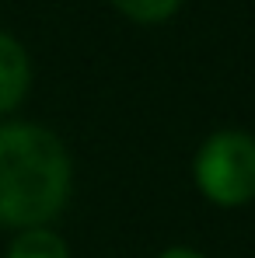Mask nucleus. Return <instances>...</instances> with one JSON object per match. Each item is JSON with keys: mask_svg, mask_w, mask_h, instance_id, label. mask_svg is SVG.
Instances as JSON below:
<instances>
[{"mask_svg": "<svg viewBox=\"0 0 255 258\" xmlns=\"http://www.w3.org/2000/svg\"><path fill=\"white\" fill-rule=\"evenodd\" d=\"M158 258H203V255L192 251V248H168V251H161Z\"/></svg>", "mask_w": 255, "mask_h": 258, "instance_id": "423d86ee", "label": "nucleus"}, {"mask_svg": "<svg viewBox=\"0 0 255 258\" xmlns=\"http://www.w3.org/2000/svg\"><path fill=\"white\" fill-rule=\"evenodd\" d=\"M70 154L45 126L7 122L0 126V223L45 227L67 206Z\"/></svg>", "mask_w": 255, "mask_h": 258, "instance_id": "f257e3e1", "label": "nucleus"}, {"mask_svg": "<svg viewBox=\"0 0 255 258\" xmlns=\"http://www.w3.org/2000/svg\"><path fill=\"white\" fill-rule=\"evenodd\" d=\"M129 21H140V25H158V21H168L171 14L182 7V0H112Z\"/></svg>", "mask_w": 255, "mask_h": 258, "instance_id": "39448f33", "label": "nucleus"}, {"mask_svg": "<svg viewBox=\"0 0 255 258\" xmlns=\"http://www.w3.org/2000/svg\"><path fill=\"white\" fill-rule=\"evenodd\" d=\"M7 258H70V251H67V241L56 230H49V227H28V230H21L11 241Z\"/></svg>", "mask_w": 255, "mask_h": 258, "instance_id": "20e7f679", "label": "nucleus"}, {"mask_svg": "<svg viewBox=\"0 0 255 258\" xmlns=\"http://www.w3.org/2000/svg\"><path fill=\"white\" fill-rule=\"evenodd\" d=\"M28 84H32V63H28L25 45L14 35L0 32V115L14 112L25 101Z\"/></svg>", "mask_w": 255, "mask_h": 258, "instance_id": "7ed1b4c3", "label": "nucleus"}, {"mask_svg": "<svg viewBox=\"0 0 255 258\" xmlns=\"http://www.w3.org/2000/svg\"><path fill=\"white\" fill-rule=\"evenodd\" d=\"M196 185L217 206H245L255 199V136L220 129L196 154Z\"/></svg>", "mask_w": 255, "mask_h": 258, "instance_id": "f03ea898", "label": "nucleus"}]
</instances>
